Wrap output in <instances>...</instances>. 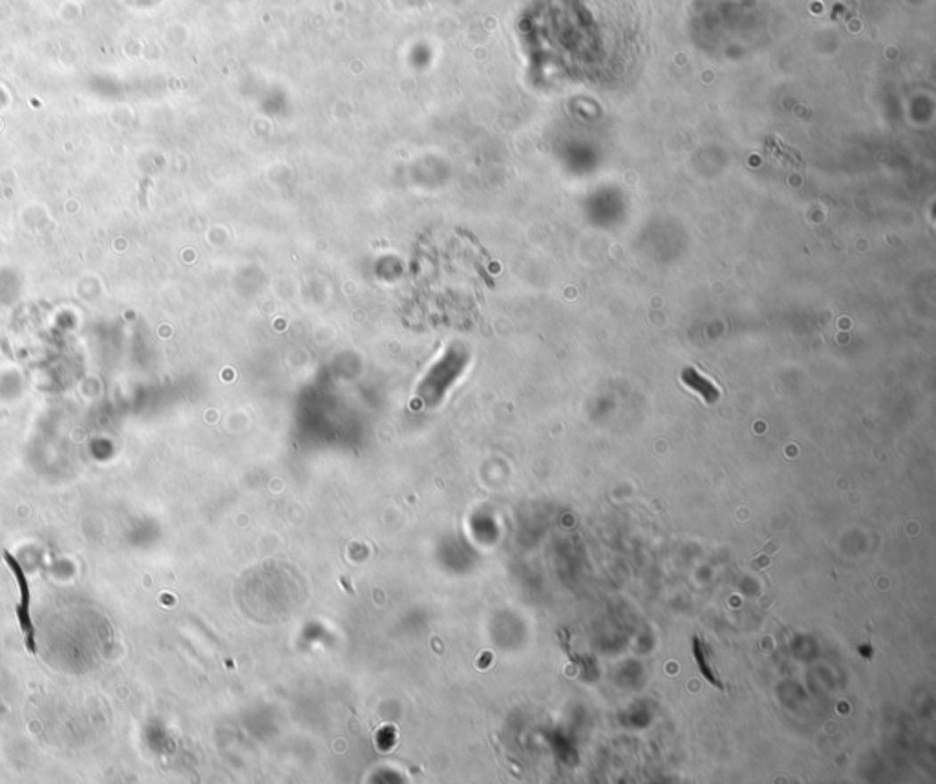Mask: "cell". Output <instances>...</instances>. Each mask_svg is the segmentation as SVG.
Instances as JSON below:
<instances>
[{
    "label": "cell",
    "mask_w": 936,
    "mask_h": 784,
    "mask_svg": "<svg viewBox=\"0 0 936 784\" xmlns=\"http://www.w3.org/2000/svg\"><path fill=\"white\" fill-rule=\"evenodd\" d=\"M693 657H695V662H697L698 671L702 673V676H705V678L710 682L712 686H715L717 690L724 691L722 680H721L717 669H715L714 664H712V653H710V650L706 647L705 640H702V638L697 636V634L693 636Z\"/></svg>",
    "instance_id": "7a4b0ae2"
},
{
    "label": "cell",
    "mask_w": 936,
    "mask_h": 784,
    "mask_svg": "<svg viewBox=\"0 0 936 784\" xmlns=\"http://www.w3.org/2000/svg\"><path fill=\"white\" fill-rule=\"evenodd\" d=\"M681 377H682V383H684L686 386H690L691 390H695V392H697L702 399H705L706 402L712 404V402H715V400L719 399V390H717L708 379L702 377L700 373H697L693 368H686V369L682 371Z\"/></svg>",
    "instance_id": "3957f363"
},
{
    "label": "cell",
    "mask_w": 936,
    "mask_h": 784,
    "mask_svg": "<svg viewBox=\"0 0 936 784\" xmlns=\"http://www.w3.org/2000/svg\"><path fill=\"white\" fill-rule=\"evenodd\" d=\"M4 560L10 565L13 576L17 579V584H19V589H20V602L15 607V612H17L20 629H22L24 638H26V647H28L29 653H36V650H37V647H36V629H33V624H31V618H29V586H28L26 574H24L20 563L10 553H4Z\"/></svg>",
    "instance_id": "6da1fadb"
}]
</instances>
